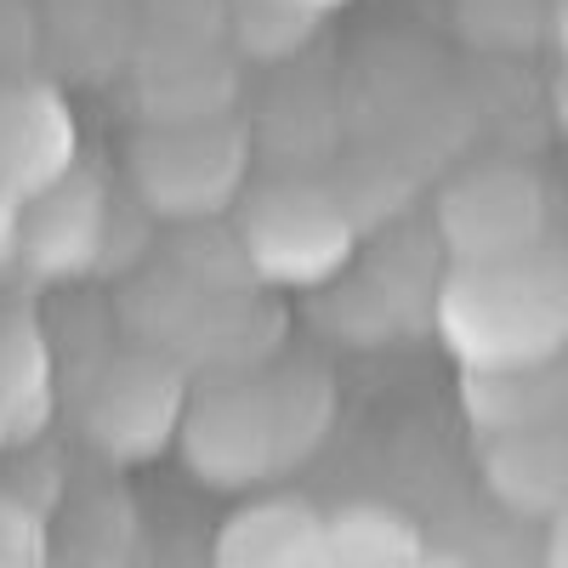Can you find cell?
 I'll list each match as a JSON object with an SVG mask.
<instances>
[{
    "label": "cell",
    "mask_w": 568,
    "mask_h": 568,
    "mask_svg": "<svg viewBox=\"0 0 568 568\" xmlns=\"http://www.w3.org/2000/svg\"><path fill=\"white\" fill-rule=\"evenodd\" d=\"M336 426V382L307 358H273L262 369L205 382L182 415V460L211 489H262L296 471Z\"/></svg>",
    "instance_id": "1"
},
{
    "label": "cell",
    "mask_w": 568,
    "mask_h": 568,
    "mask_svg": "<svg viewBox=\"0 0 568 568\" xmlns=\"http://www.w3.org/2000/svg\"><path fill=\"white\" fill-rule=\"evenodd\" d=\"M433 329L460 375L557 364L568 353V251L546 240L500 262L444 267Z\"/></svg>",
    "instance_id": "2"
},
{
    "label": "cell",
    "mask_w": 568,
    "mask_h": 568,
    "mask_svg": "<svg viewBox=\"0 0 568 568\" xmlns=\"http://www.w3.org/2000/svg\"><path fill=\"white\" fill-rule=\"evenodd\" d=\"M120 313L136 347L165 353L176 369H200L205 382H227L278 358L284 313L262 296V284L200 278L176 262H154L125 284Z\"/></svg>",
    "instance_id": "3"
},
{
    "label": "cell",
    "mask_w": 568,
    "mask_h": 568,
    "mask_svg": "<svg viewBox=\"0 0 568 568\" xmlns=\"http://www.w3.org/2000/svg\"><path fill=\"white\" fill-rule=\"evenodd\" d=\"M125 176L149 216L205 227L251 194V125L233 114L194 125H142L125 149Z\"/></svg>",
    "instance_id": "4"
},
{
    "label": "cell",
    "mask_w": 568,
    "mask_h": 568,
    "mask_svg": "<svg viewBox=\"0 0 568 568\" xmlns=\"http://www.w3.org/2000/svg\"><path fill=\"white\" fill-rule=\"evenodd\" d=\"M240 251L262 291H324L353 267L358 216L324 182H262L240 200Z\"/></svg>",
    "instance_id": "5"
},
{
    "label": "cell",
    "mask_w": 568,
    "mask_h": 568,
    "mask_svg": "<svg viewBox=\"0 0 568 568\" xmlns=\"http://www.w3.org/2000/svg\"><path fill=\"white\" fill-rule=\"evenodd\" d=\"M187 369H176L154 347H120L103 353L80 382V433L120 466H142L182 438L187 415Z\"/></svg>",
    "instance_id": "6"
},
{
    "label": "cell",
    "mask_w": 568,
    "mask_h": 568,
    "mask_svg": "<svg viewBox=\"0 0 568 568\" xmlns=\"http://www.w3.org/2000/svg\"><path fill=\"white\" fill-rule=\"evenodd\" d=\"M433 240L449 267L546 245V187L524 160H478L438 187Z\"/></svg>",
    "instance_id": "7"
},
{
    "label": "cell",
    "mask_w": 568,
    "mask_h": 568,
    "mask_svg": "<svg viewBox=\"0 0 568 568\" xmlns=\"http://www.w3.org/2000/svg\"><path fill=\"white\" fill-rule=\"evenodd\" d=\"M114 227H120V211H114V194L98 171H74L63 176L52 194H40L34 205H23V227H18V267L34 278V284H69V278H85L109 262V245H114Z\"/></svg>",
    "instance_id": "8"
},
{
    "label": "cell",
    "mask_w": 568,
    "mask_h": 568,
    "mask_svg": "<svg viewBox=\"0 0 568 568\" xmlns=\"http://www.w3.org/2000/svg\"><path fill=\"white\" fill-rule=\"evenodd\" d=\"M74 171L80 136L63 91L45 80H7L0 85V194L34 205Z\"/></svg>",
    "instance_id": "9"
},
{
    "label": "cell",
    "mask_w": 568,
    "mask_h": 568,
    "mask_svg": "<svg viewBox=\"0 0 568 568\" xmlns=\"http://www.w3.org/2000/svg\"><path fill=\"white\" fill-rule=\"evenodd\" d=\"M478 466L506 511L551 524L557 511H568V409L517 426V433L478 438Z\"/></svg>",
    "instance_id": "10"
},
{
    "label": "cell",
    "mask_w": 568,
    "mask_h": 568,
    "mask_svg": "<svg viewBox=\"0 0 568 568\" xmlns=\"http://www.w3.org/2000/svg\"><path fill=\"white\" fill-rule=\"evenodd\" d=\"M324 524L307 500L273 495V500H251L240 511H227V524L211 540V568H284L307 557L324 540Z\"/></svg>",
    "instance_id": "11"
},
{
    "label": "cell",
    "mask_w": 568,
    "mask_h": 568,
    "mask_svg": "<svg viewBox=\"0 0 568 568\" xmlns=\"http://www.w3.org/2000/svg\"><path fill=\"white\" fill-rule=\"evenodd\" d=\"M142 125H194V120H222L233 103V69L211 45L182 40L160 52L136 85Z\"/></svg>",
    "instance_id": "12"
},
{
    "label": "cell",
    "mask_w": 568,
    "mask_h": 568,
    "mask_svg": "<svg viewBox=\"0 0 568 568\" xmlns=\"http://www.w3.org/2000/svg\"><path fill=\"white\" fill-rule=\"evenodd\" d=\"M460 404L478 438L517 433L546 415L568 409V364H524V369H484V375H460Z\"/></svg>",
    "instance_id": "13"
},
{
    "label": "cell",
    "mask_w": 568,
    "mask_h": 568,
    "mask_svg": "<svg viewBox=\"0 0 568 568\" xmlns=\"http://www.w3.org/2000/svg\"><path fill=\"white\" fill-rule=\"evenodd\" d=\"M324 546L336 568H420L426 546L409 517L387 506H353L324 524Z\"/></svg>",
    "instance_id": "14"
},
{
    "label": "cell",
    "mask_w": 568,
    "mask_h": 568,
    "mask_svg": "<svg viewBox=\"0 0 568 568\" xmlns=\"http://www.w3.org/2000/svg\"><path fill=\"white\" fill-rule=\"evenodd\" d=\"M557 0H455V34L471 52L529 58L551 40Z\"/></svg>",
    "instance_id": "15"
},
{
    "label": "cell",
    "mask_w": 568,
    "mask_h": 568,
    "mask_svg": "<svg viewBox=\"0 0 568 568\" xmlns=\"http://www.w3.org/2000/svg\"><path fill=\"white\" fill-rule=\"evenodd\" d=\"M313 12H291V7H267V0H233V40L251 58H291L296 45L313 34Z\"/></svg>",
    "instance_id": "16"
},
{
    "label": "cell",
    "mask_w": 568,
    "mask_h": 568,
    "mask_svg": "<svg viewBox=\"0 0 568 568\" xmlns=\"http://www.w3.org/2000/svg\"><path fill=\"white\" fill-rule=\"evenodd\" d=\"M18 227H23V205L12 194H0V262L18 256Z\"/></svg>",
    "instance_id": "17"
},
{
    "label": "cell",
    "mask_w": 568,
    "mask_h": 568,
    "mask_svg": "<svg viewBox=\"0 0 568 568\" xmlns=\"http://www.w3.org/2000/svg\"><path fill=\"white\" fill-rule=\"evenodd\" d=\"M546 568H568V511L551 517V540H546Z\"/></svg>",
    "instance_id": "18"
},
{
    "label": "cell",
    "mask_w": 568,
    "mask_h": 568,
    "mask_svg": "<svg viewBox=\"0 0 568 568\" xmlns=\"http://www.w3.org/2000/svg\"><path fill=\"white\" fill-rule=\"evenodd\" d=\"M551 45H557V58L568 69V0H557V23H551Z\"/></svg>",
    "instance_id": "19"
},
{
    "label": "cell",
    "mask_w": 568,
    "mask_h": 568,
    "mask_svg": "<svg viewBox=\"0 0 568 568\" xmlns=\"http://www.w3.org/2000/svg\"><path fill=\"white\" fill-rule=\"evenodd\" d=\"M267 7H291V12H329V7H342V0H267Z\"/></svg>",
    "instance_id": "20"
},
{
    "label": "cell",
    "mask_w": 568,
    "mask_h": 568,
    "mask_svg": "<svg viewBox=\"0 0 568 568\" xmlns=\"http://www.w3.org/2000/svg\"><path fill=\"white\" fill-rule=\"evenodd\" d=\"M551 109H557V125L568 131V69L557 74V91H551Z\"/></svg>",
    "instance_id": "21"
},
{
    "label": "cell",
    "mask_w": 568,
    "mask_h": 568,
    "mask_svg": "<svg viewBox=\"0 0 568 568\" xmlns=\"http://www.w3.org/2000/svg\"><path fill=\"white\" fill-rule=\"evenodd\" d=\"M284 568H336V562H329V546L318 540V546H313L307 557H296V562H284Z\"/></svg>",
    "instance_id": "22"
},
{
    "label": "cell",
    "mask_w": 568,
    "mask_h": 568,
    "mask_svg": "<svg viewBox=\"0 0 568 568\" xmlns=\"http://www.w3.org/2000/svg\"><path fill=\"white\" fill-rule=\"evenodd\" d=\"M420 568H466V562H460V557H438V551H426V557H420Z\"/></svg>",
    "instance_id": "23"
}]
</instances>
